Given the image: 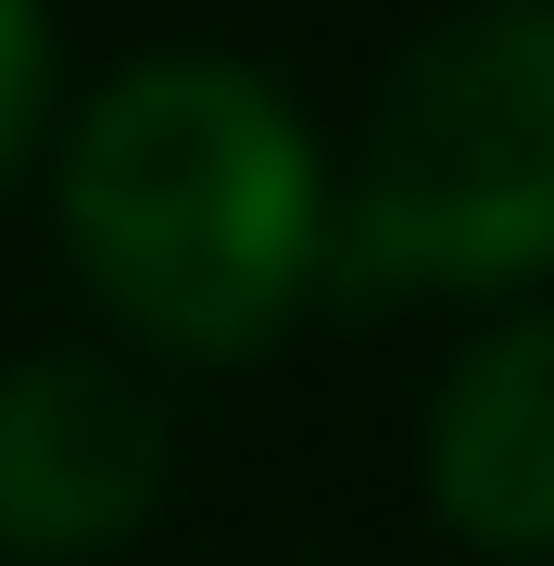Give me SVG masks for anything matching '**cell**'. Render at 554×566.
<instances>
[{"instance_id": "6da1fadb", "label": "cell", "mask_w": 554, "mask_h": 566, "mask_svg": "<svg viewBox=\"0 0 554 566\" xmlns=\"http://www.w3.org/2000/svg\"><path fill=\"white\" fill-rule=\"evenodd\" d=\"M63 240L151 353L240 365L328 277V177L252 63H126L63 139Z\"/></svg>"}, {"instance_id": "7a4b0ae2", "label": "cell", "mask_w": 554, "mask_h": 566, "mask_svg": "<svg viewBox=\"0 0 554 566\" xmlns=\"http://www.w3.org/2000/svg\"><path fill=\"white\" fill-rule=\"evenodd\" d=\"M341 264L353 290H516L554 264V0L453 13L390 63Z\"/></svg>"}, {"instance_id": "3957f363", "label": "cell", "mask_w": 554, "mask_h": 566, "mask_svg": "<svg viewBox=\"0 0 554 566\" xmlns=\"http://www.w3.org/2000/svg\"><path fill=\"white\" fill-rule=\"evenodd\" d=\"M177 428L114 353H39L0 378V554H114L165 504Z\"/></svg>"}, {"instance_id": "277c9868", "label": "cell", "mask_w": 554, "mask_h": 566, "mask_svg": "<svg viewBox=\"0 0 554 566\" xmlns=\"http://www.w3.org/2000/svg\"><path fill=\"white\" fill-rule=\"evenodd\" d=\"M429 504L479 554H554V315L492 327L429 403Z\"/></svg>"}, {"instance_id": "5b68a950", "label": "cell", "mask_w": 554, "mask_h": 566, "mask_svg": "<svg viewBox=\"0 0 554 566\" xmlns=\"http://www.w3.org/2000/svg\"><path fill=\"white\" fill-rule=\"evenodd\" d=\"M39 126H51V13L0 0V177L39 151Z\"/></svg>"}]
</instances>
